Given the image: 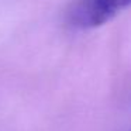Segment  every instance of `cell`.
<instances>
[{"label": "cell", "instance_id": "1", "mask_svg": "<svg viewBox=\"0 0 131 131\" xmlns=\"http://www.w3.org/2000/svg\"><path fill=\"white\" fill-rule=\"evenodd\" d=\"M131 6V0H75L68 12V21L76 28H94L110 21Z\"/></svg>", "mask_w": 131, "mask_h": 131}]
</instances>
